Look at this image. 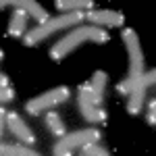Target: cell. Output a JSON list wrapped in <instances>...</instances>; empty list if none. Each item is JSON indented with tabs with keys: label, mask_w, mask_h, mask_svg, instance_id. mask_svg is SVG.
Listing matches in <instances>:
<instances>
[{
	"label": "cell",
	"mask_w": 156,
	"mask_h": 156,
	"mask_svg": "<svg viewBox=\"0 0 156 156\" xmlns=\"http://www.w3.org/2000/svg\"><path fill=\"white\" fill-rule=\"evenodd\" d=\"M85 40H92V42H108V34L104 29L96 27V25H79L77 29H73L69 36H65L60 42H56V46H52L50 56L54 60L65 58L73 48H77Z\"/></svg>",
	"instance_id": "obj_1"
},
{
	"label": "cell",
	"mask_w": 156,
	"mask_h": 156,
	"mask_svg": "<svg viewBox=\"0 0 156 156\" xmlns=\"http://www.w3.org/2000/svg\"><path fill=\"white\" fill-rule=\"evenodd\" d=\"M81 19H85V12H79V11H77V12H62L60 17L52 19V21H48V23L34 27V29L25 36V46H34V44H37L40 40H44L46 36L54 34L56 29L71 27V25H79V23H81Z\"/></svg>",
	"instance_id": "obj_2"
},
{
	"label": "cell",
	"mask_w": 156,
	"mask_h": 156,
	"mask_svg": "<svg viewBox=\"0 0 156 156\" xmlns=\"http://www.w3.org/2000/svg\"><path fill=\"white\" fill-rule=\"evenodd\" d=\"M100 140V131L98 129H83V131H77V133H71L67 137H62L56 148H54V154H71L73 148H79V146H87V144H96Z\"/></svg>",
	"instance_id": "obj_3"
},
{
	"label": "cell",
	"mask_w": 156,
	"mask_h": 156,
	"mask_svg": "<svg viewBox=\"0 0 156 156\" xmlns=\"http://www.w3.org/2000/svg\"><path fill=\"white\" fill-rule=\"evenodd\" d=\"M67 98H69V87H56V90H50L46 94L29 100L25 104V110L29 115H40L46 108H52V106H56V104H60V102H65Z\"/></svg>",
	"instance_id": "obj_4"
},
{
	"label": "cell",
	"mask_w": 156,
	"mask_h": 156,
	"mask_svg": "<svg viewBox=\"0 0 156 156\" xmlns=\"http://www.w3.org/2000/svg\"><path fill=\"white\" fill-rule=\"evenodd\" d=\"M154 77L156 73L150 71L148 75H142L140 77V81L135 83V87L131 90V94H129V104H127V110H129V115H137L140 112V108L144 104V94H146V85H152L154 83Z\"/></svg>",
	"instance_id": "obj_5"
},
{
	"label": "cell",
	"mask_w": 156,
	"mask_h": 156,
	"mask_svg": "<svg viewBox=\"0 0 156 156\" xmlns=\"http://www.w3.org/2000/svg\"><path fill=\"white\" fill-rule=\"evenodd\" d=\"M85 19H90L92 23L96 25H108V27H112V25H123V15L117 11H90L85 12Z\"/></svg>",
	"instance_id": "obj_6"
},
{
	"label": "cell",
	"mask_w": 156,
	"mask_h": 156,
	"mask_svg": "<svg viewBox=\"0 0 156 156\" xmlns=\"http://www.w3.org/2000/svg\"><path fill=\"white\" fill-rule=\"evenodd\" d=\"M9 129H11L19 140H23V142H27V144H34V142H36L34 131L21 121V117H19L17 112H9Z\"/></svg>",
	"instance_id": "obj_7"
},
{
	"label": "cell",
	"mask_w": 156,
	"mask_h": 156,
	"mask_svg": "<svg viewBox=\"0 0 156 156\" xmlns=\"http://www.w3.org/2000/svg\"><path fill=\"white\" fill-rule=\"evenodd\" d=\"M12 6L15 9H21V11L29 12L31 17H36L37 21H40V25L48 23V12L44 11L37 2H34V0H17V2H12Z\"/></svg>",
	"instance_id": "obj_8"
},
{
	"label": "cell",
	"mask_w": 156,
	"mask_h": 156,
	"mask_svg": "<svg viewBox=\"0 0 156 156\" xmlns=\"http://www.w3.org/2000/svg\"><path fill=\"white\" fill-rule=\"evenodd\" d=\"M79 108H81V112H83V117H85L87 121H96V123H102V121L106 119L104 110L96 108V104H92V102H90V100H85L83 96H79Z\"/></svg>",
	"instance_id": "obj_9"
},
{
	"label": "cell",
	"mask_w": 156,
	"mask_h": 156,
	"mask_svg": "<svg viewBox=\"0 0 156 156\" xmlns=\"http://www.w3.org/2000/svg\"><path fill=\"white\" fill-rule=\"evenodd\" d=\"M25 25H27V12L17 9L15 15H12V19H11V25H9V34L11 36H21Z\"/></svg>",
	"instance_id": "obj_10"
},
{
	"label": "cell",
	"mask_w": 156,
	"mask_h": 156,
	"mask_svg": "<svg viewBox=\"0 0 156 156\" xmlns=\"http://www.w3.org/2000/svg\"><path fill=\"white\" fill-rule=\"evenodd\" d=\"M94 2L92 0H58L56 2V9L58 11H85V9H92Z\"/></svg>",
	"instance_id": "obj_11"
},
{
	"label": "cell",
	"mask_w": 156,
	"mask_h": 156,
	"mask_svg": "<svg viewBox=\"0 0 156 156\" xmlns=\"http://www.w3.org/2000/svg\"><path fill=\"white\" fill-rule=\"evenodd\" d=\"M106 73L104 71H96L92 75V79H90V87H92V92L96 94L98 100H102V92H104V85H106Z\"/></svg>",
	"instance_id": "obj_12"
},
{
	"label": "cell",
	"mask_w": 156,
	"mask_h": 156,
	"mask_svg": "<svg viewBox=\"0 0 156 156\" xmlns=\"http://www.w3.org/2000/svg\"><path fill=\"white\" fill-rule=\"evenodd\" d=\"M0 152L4 156H36L37 152L36 150H31V148H25V146H17V144H2V148H0Z\"/></svg>",
	"instance_id": "obj_13"
},
{
	"label": "cell",
	"mask_w": 156,
	"mask_h": 156,
	"mask_svg": "<svg viewBox=\"0 0 156 156\" xmlns=\"http://www.w3.org/2000/svg\"><path fill=\"white\" fill-rule=\"evenodd\" d=\"M46 123H48V127L52 129V133H54V135H60V137H62V135H65V131H67V129H65L62 119L58 117V112H48V115H46Z\"/></svg>",
	"instance_id": "obj_14"
},
{
	"label": "cell",
	"mask_w": 156,
	"mask_h": 156,
	"mask_svg": "<svg viewBox=\"0 0 156 156\" xmlns=\"http://www.w3.org/2000/svg\"><path fill=\"white\" fill-rule=\"evenodd\" d=\"M83 154H87V156H106L108 150H104V148H100V146H96V144H87V146H83Z\"/></svg>",
	"instance_id": "obj_15"
},
{
	"label": "cell",
	"mask_w": 156,
	"mask_h": 156,
	"mask_svg": "<svg viewBox=\"0 0 156 156\" xmlns=\"http://www.w3.org/2000/svg\"><path fill=\"white\" fill-rule=\"evenodd\" d=\"M148 123H150V125H154V123H156V102H154V100H152L150 106H148Z\"/></svg>",
	"instance_id": "obj_16"
},
{
	"label": "cell",
	"mask_w": 156,
	"mask_h": 156,
	"mask_svg": "<svg viewBox=\"0 0 156 156\" xmlns=\"http://www.w3.org/2000/svg\"><path fill=\"white\" fill-rule=\"evenodd\" d=\"M12 98H15V92H12V87H2V102H11Z\"/></svg>",
	"instance_id": "obj_17"
},
{
	"label": "cell",
	"mask_w": 156,
	"mask_h": 156,
	"mask_svg": "<svg viewBox=\"0 0 156 156\" xmlns=\"http://www.w3.org/2000/svg\"><path fill=\"white\" fill-rule=\"evenodd\" d=\"M0 83H2V87H6V85H9V77H6L4 73L0 75Z\"/></svg>",
	"instance_id": "obj_18"
}]
</instances>
